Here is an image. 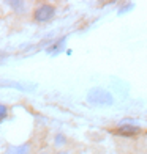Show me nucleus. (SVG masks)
<instances>
[{
  "instance_id": "nucleus-1",
  "label": "nucleus",
  "mask_w": 147,
  "mask_h": 154,
  "mask_svg": "<svg viewBox=\"0 0 147 154\" xmlns=\"http://www.w3.org/2000/svg\"><path fill=\"white\" fill-rule=\"evenodd\" d=\"M55 16V6L52 3H40L33 8V13H32V17L35 22H49L52 20Z\"/></svg>"
},
{
  "instance_id": "nucleus-2",
  "label": "nucleus",
  "mask_w": 147,
  "mask_h": 154,
  "mask_svg": "<svg viewBox=\"0 0 147 154\" xmlns=\"http://www.w3.org/2000/svg\"><path fill=\"white\" fill-rule=\"evenodd\" d=\"M87 101L93 106H111L114 102V97L103 88H92L87 93Z\"/></svg>"
},
{
  "instance_id": "nucleus-3",
  "label": "nucleus",
  "mask_w": 147,
  "mask_h": 154,
  "mask_svg": "<svg viewBox=\"0 0 147 154\" xmlns=\"http://www.w3.org/2000/svg\"><path fill=\"white\" fill-rule=\"evenodd\" d=\"M114 134L117 135H122V137H133V135H138V134H141V128L136 124H120L117 129H114Z\"/></svg>"
},
{
  "instance_id": "nucleus-4",
  "label": "nucleus",
  "mask_w": 147,
  "mask_h": 154,
  "mask_svg": "<svg viewBox=\"0 0 147 154\" xmlns=\"http://www.w3.org/2000/svg\"><path fill=\"white\" fill-rule=\"evenodd\" d=\"M30 151H32L30 143H24L18 146H8L5 154H30Z\"/></svg>"
},
{
  "instance_id": "nucleus-5",
  "label": "nucleus",
  "mask_w": 147,
  "mask_h": 154,
  "mask_svg": "<svg viewBox=\"0 0 147 154\" xmlns=\"http://www.w3.org/2000/svg\"><path fill=\"white\" fill-rule=\"evenodd\" d=\"M10 6L13 10H16V11H19V13H24L25 11V3L24 2H10Z\"/></svg>"
},
{
  "instance_id": "nucleus-6",
  "label": "nucleus",
  "mask_w": 147,
  "mask_h": 154,
  "mask_svg": "<svg viewBox=\"0 0 147 154\" xmlns=\"http://www.w3.org/2000/svg\"><path fill=\"white\" fill-rule=\"evenodd\" d=\"M6 116H8V107L5 104H0V121H3Z\"/></svg>"
}]
</instances>
